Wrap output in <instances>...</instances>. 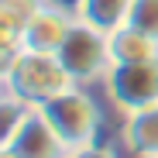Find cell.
I'll return each instance as SVG.
<instances>
[{
    "label": "cell",
    "instance_id": "cell-1",
    "mask_svg": "<svg viewBox=\"0 0 158 158\" xmlns=\"http://www.w3.org/2000/svg\"><path fill=\"white\" fill-rule=\"evenodd\" d=\"M69 86H76V83L69 79V72L62 69V62L55 55H48V52H28V48H21L14 55L10 69L4 76V89L21 96L31 107H45L48 100H55Z\"/></svg>",
    "mask_w": 158,
    "mask_h": 158
},
{
    "label": "cell",
    "instance_id": "cell-2",
    "mask_svg": "<svg viewBox=\"0 0 158 158\" xmlns=\"http://www.w3.org/2000/svg\"><path fill=\"white\" fill-rule=\"evenodd\" d=\"M55 59L62 62V69L69 72V79L76 86L103 83V76L114 65V59H110V35L76 17L69 35L62 38V45L55 52Z\"/></svg>",
    "mask_w": 158,
    "mask_h": 158
},
{
    "label": "cell",
    "instance_id": "cell-3",
    "mask_svg": "<svg viewBox=\"0 0 158 158\" xmlns=\"http://www.w3.org/2000/svg\"><path fill=\"white\" fill-rule=\"evenodd\" d=\"M41 117L52 124V131L62 138V144L72 148H86L96 141L100 131V110L96 100L83 89V86H69L65 93H59L55 100H48L45 107H38Z\"/></svg>",
    "mask_w": 158,
    "mask_h": 158
},
{
    "label": "cell",
    "instance_id": "cell-4",
    "mask_svg": "<svg viewBox=\"0 0 158 158\" xmlns=\"http://www.w3.org/2000/svg\"><path fill=\"white\" fill-rule=\"evenodd\" d=\"M110 103L120 114H134L158 103V62H114L103 76Z\"/></svg>",
    "mask_w": 158,
    "mask_h": 158
},
{
    "label": "cell",
    "instance_id": "cell-5",
    "mask_svg": "<svg viewBox=\"0 0 158 158\" xmlns=\"http://www.w3.org/2000/svg\"><path fill=\"white\" fill-rule=\"evenodd\" d=\"M76 14L55 7V4H45L31 14V21L24 24V35H21V48L28 52H48V55H55L62 38L69 35Z\"/></svg>",
    "mask_w": 158,
    "mask_h": 158
},
{
    "label": "cell",
    "instance_id": "cell-6",
    "mask_svg": "<svg viewBox=\"0 0 158 158\" xmlns=\"http://www.w3.org/2000/svg\"><path fill=\"white\" fill-rule=\"evenodd\" d=\"M10 151L17 158H65L69 155V148L62 144V138L55 131H52V124L41 117V110H35L24 120V127L17 131Z\"/></svg>",
    "mask_w": 158,
    "mask_h": 158
},
{
    "label": "cell",
    "instance_id": "cell-7",
    "mask_svg": "<svg viewBox=\"0 0 158 158\" xmlns=\"http://www.w3.org/2000/svg\"><path fill=\"white\" fill-rule=\"evenodd\" d=\"M120 141L134 158H158V103L134 114H124Z\"/></svg>",
    "mask_w": 158,
    "mask_h": 158
},
{
    "label": "cell",
    "instance_id": "cell-8",
    "mask_svg": "<svg viewBox=\"0 0 158 158\" xmlns=\"http://www.w3.org/2000/svg\"><path fill=\"white\" fill-rule=\"evenodd\" d=\"M110 59L114 62H158V38L138 31L134 24L110 31Z\"/></svg>",
    "mask_w": 158,
    "mask_h": 158
},
{
    "label": "cell",
    "instance_id": "cell-9",
    "mask_svg": "<svg viewBox=\"0 0 158 158\" xmlns=\"http://www.w3.org/2000/svg\"><path fill=\"white\" fill-rule=\"evenodd\" d=\"M131 4H134V0H79L76 17L110 35V31H117V28H124V24H127Z\"/></svg>",
    "mask_w": 158,
    "mask_h": 158
},
{
    "label": "cell",
    "instance_id": "cell-10",
    "mask_svg": "<svg viewBox=\"0 0 158 158\" xmlns=\"http://www.w3.org/2000/svg\"><path fill=\"white\" fill-rule=\"evenodd\" d=\"M38 107H31V103H24L21 96L14 93H0V148H10L14 138H17V131L24 127V120H28Z\"/></svg>",
    "mask_w": 158,
    "mask_h": 158
},
{
    "label": "cell",
    "instance_id": "cell-11",
    "mask_svg": "<svg viewBox=\"0 0 158 158\" xmlns=\"http://www.w3.org/2000/svg\"><path fill=\"white\" fill-rule=\"evenodd\" d=\"M127 24H134L138 31L158 38V0H134L127 14Z\"/></svg>",
    "mask_w": 158,
    "mask_h": 158
},
{
    "label": "cell",
    "instance_id": "cell-12",
    "mask_svg": "<svg viewBox=\"0 0 158 158\" xmlns=\"http://www.w3.org/2000/svg\"><path fill=\"white\" fill-rule=\"evenodd\" d=\"M65 158H117V151H114L110 144H100V141H93V144H86V148H72Z\"/></svg>",
    "mask_w": 158,
    "mask_h": 158
},
{
    "label": "cell",
    "instance_id": "cell-13",
    "mask_svg": "<svg viewBox=\"0 0 158 158\" xmlns=\"http://www.w3.org/2000/svg\"><path fill=\"white\" fill-rule=\"evenodd\" d=\"M17 52H21L17 45H10V41L0 38V83H4V76H7V69H10V62H14Z\"/></svg>",
    "mask_w": 158,
    "mask_h": 158
},
{
    "label": "cell",
    "instance_id": "cell-14",
    "mask_svg": "<svg viewBox=\"0 0 158 158\" xmlns=\"http://www.w3.org/2000/svg\"><path fill=\"white\" fill-rule=\"evenodd\" d=\"M45 4H55V7H62V10L76 14V7H79V0H45Z\"/></svg>",
    "mask_w": 158,
    "mask_h": 158
},
{
    "label": "cell",
    "instance_id": "cell-15",
    "mask_svg": "<svg viewBox=\"0 0 158 158\" xmlns=\"http://www.w3.org/2000/svg\"><path fill=\"white\" fill-rule=\"evenodd\" d=\"M0 158H17V155H14L10 148H0Z\"/></svg>",
    "mask_w": 158,
    "mask_h": 158
},
{
    "label": "cell",
    "instance_id": "cell-16",
    "mask_svg": "<svg viewBox=\"0 0 158 158\" xmlns=\"http://www.w3.org/2000/svg\"><path fill=\"white\" fill-rule=\"evenodd\" d=\"M0 93H4V83H0Z\"/></svg>",
    "mask_w": 158,
    "mask_h": 158
}]
</instances>
